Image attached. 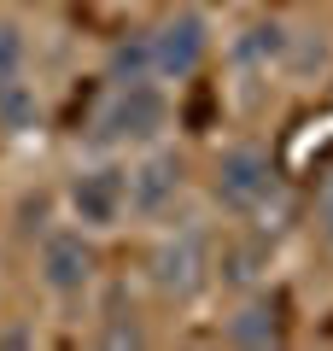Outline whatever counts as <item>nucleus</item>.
Wrapping results in <instances>:
<instances>
[{
  "label": "nucleus",
  "mask_w": 333,
  "mask_h": 351,
  "mask_svg": "<svg viewBox=\"0 0 333 351\" xmlns=\"http://www.w3.org/2000/svg\"><path fill=\"white\" fill-rule=\"evenodd\" d=\"M170 129H175V100L158 76H147V82H106L99 88L82 141H88V152L135 158V152L170 141Z\"/></svg>",
  "instance_id": "f257e3e1"
},
{
  "label": "nucleus",
  "mask_w": 333,
  "mask_h": 351,
  "mask_svg": "<svg viewBox=\"0 0 333 351\" xmlns=\"http://www.w3.org/2000/svg\"><path fill=\"white\" fill-rule=\"evenodd\" d=\"M140 276H147V287L164 304H193L199 293L217 287V228L193 211L164 223V228H152Z\"/></svg>",
  "instance_id": "f03ea898"
},
{
  "label": "nucleus",
  "mask_w": 333,
  "mask_h": 351,
  "mask_svg": "<svg viewBox=\"0 0 333 351\" xmlns=\"http://www.w3.org/2000/svg\"><path fill=\"white\" fill-rule=\"evenodd\" d=\"M199 188L228 223L269 228V211L281 205V170H275L263 141H222L199 176Z\"/></svg>",
  "instance_id": "7ed1b4c3"
},
{
  "label": "nucleus",
  "mask_w": 333,
  "mask_h": 351,
  "mask_svg": "<svg viewBox=\"0 0 333 351\" xmlns=\"http://www.w3.org/2000/svg\"><path fill=\"white\" fill-rule=\"evenodd\" d=\"M193 188H199L193 158L175 141H158V147L135 152L129 158V223L152 234V228L187 217L193 211Z\"/></svg>",
  "instance_id": "20e7f679"
},
{
  "label": "nucleus",
  "mask_w": 333,
  "mask_h": 351,
  "mask_svg": "<svg viewBox=\"0 0 333 351\" xmlns=\"http://www.w3.org/2000/svg\"><path fill=\"white\" fill-rule=\"evenodd\" d=\"M99 269H106L99 234H88L82 223L59 217V223H47L36 234V287L47 293L53 304H64V311L88 304L99 293Z\"/></svg>",
  "instance_id": "39448f33"
},
{
  "label": "nucleus",
  "mask_w": 333,
  "mask_h": 351,
  "mask_svg": "<svg viewBox=\"0 0 333 351\" xmlns=\"http://www.w3.org/2000/svg\"><path fill=\"white\" fill-rule=\"evenodd\" d=\"M59 217L82 223L99 240L129 228V158H117V152H88L59 182Z\"/></svg>",
  "instance_id": "423d86ee"
},
{
  "label": "nucleus",
  "mask_w": 333,
  "mask_h": 351,
  "mask_svg": "<svg viewBox=\"0 0 333 351\" xmlns=\"http://www.w3.org/2000/svg\"><path fill=\"white\" fill-rule=\"evenodd\" d=\"M147 41H152V76L164 88H182L217 59V18L193 0H182V6H170L164 18L147 24Z\"/></svg>",
  "instance_id": "0eeeda50"
},
{
  "label": "nucleus",
  "mask_w": 333,
  "mask_h": 351,
  "mask_svg": "<svg viewBox=\"0 0 333 351\" xmlns=\"http://www.w3.org/2000/svg\"><path fill=\"white\" fill-rule=\"evenodd\" d=\"M222 346H240V351H269L286 339V311L269 287H251V293H234L228 311H222V328H217Z\"/></svg>",
  "instance_id": "6e6552de"
},
{
  "label": "nucleus",
  "mask_w": 333,
  "mask_h": 351,
  "mask_svg": "<svg viewBox=\"0 0 333 351\" xmlns=\"http://www.w3.org/2000/svg\"><path fill=\"white\" fill-rule=\"evenodd\" d=\"M286 47H293L286 18H251L228 36V64L251 82H269V76H286Z\"/></svg>",
  "instance_id": "1a4fd4ad"
},
{
  "label": "nucleus",
  "mask_w": 333,
  "mask_h": 351,
  "mask_svg": "<svg viewBox=\"0 0 333 351\" xmlns=\"http://www.w3.org/2000/svg\"><path fill=\"white\" fill-rule=\"evenodd\" d=\"M234 228L240 234L217 240V287L228 299L263 287V276H269V240H263V228H251V223H234Z\"/></svg>",
  "instance_id": "9d476101"
},
{
  "label": "nucleus",
  "mask_w": 333,
  "mask_h": 351,
  "mask_svg": "<svg viewBox=\"0 0 333 351\" xmlns=\"http://www.w3.org/2000/svg\"><path fill=\"white\" fill-rule=\"evenodd\" d=\"M41 88L29 82V76H12V82H0V135L6 141H24L41 129Z\"/></svg>",
  "instance_id": "9b49d317"
},
{
  "label": "nucleus",
  "mask_w": 333,
  "mask_h": 351,
  "mask_svg": "<svg viewBox=\"0 0 333 351\" xmlns=\"http://www.w3.org/2000/svg\"><path fill=\"white\" fill-rule=\"evenodd\" d=\"M147 76H152V41H147V29L117 36L106 47V59H99V82H147Z\"/></svg>",
  "instance_id": "f8f14e48"
},
{
  "label": "nucleus",
  "mask_w": 333,
  "mask_h": 351,
  "mask_svg": "<svg viewBox=\"0 0 333 351\" xmlns=\"http://www.w3.org/2000/svg\"><path fill=\"white\" fill-rule=\"evenodd\" d=\"M333 71V36L328 29H293L286 47V82H316Z\"/></svg>",
  "instance_id": "ddd939ff"
},
{
  "label": "nucleus",
  "mask_w": 333,
  "mask_h": 351,
  "mask_svg": "<svg viewBox=\"0 0 333 351\" xmlns=\"http://www.w3.org/2000/svg\"><path fill=\"white\" fill-rule=\"evenodd\" d=\"M152 328L140 322L135 304H106V311L94 316V346H147Z\"/></svg>",
  "instance_id": "4468645a"
},
{
  "label": "nucleus",
  "mask_w": 333,
  "mask_h": 351,
  "mask_svg": "<svg viewBox=\"0 0 333 351\" xmlns=\"http://www.w3.org/2000/svg\"><path fill=\"white\" fill-rule=\"evenodd\" d=\"M29 64V36L18 18H0V82H12V76H24Z\"/></svg>",
  "instance_id": "2eb2a0df"
},
{
  "label": "nucleus",
  "mask_w": 333,
  "mask_h": 351,
  "mask_svg": "<svg viewBox=\"0 0 333 351\" xmlns=\"http://www.w3.org/2000/svg\"><path fill=\"white\" fill-rule=\"evenodd\" d=\"M310 223H316V240L333 252V170L321 176V188H316V211H310Z\"/></svg>",
  "instance_id": "dca6fc26"
},
{
  "label": "nucleus",
  "mask_w": 333,
  "mask_h": 351,
  "mask_svg": "<svg viewBox=\"0 0 333 351\" xmlns=\"http://www.w3.org/2000/svg\"><path fill=\"white\" fill-rule=\"evenodd\" d=\"M0 346H41L36 322H0Z\"/></svg>",
  "instance_id": "f3484780"
}]
</instances>
